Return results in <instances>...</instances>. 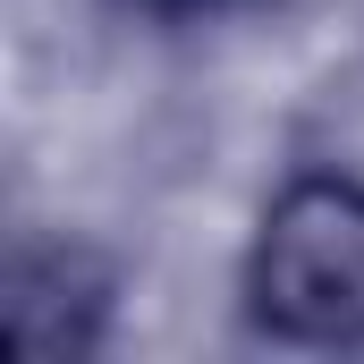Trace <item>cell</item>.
Returning <instances> with one entry per match:
<instances>
[{
    "label": "cell",
    "instance_id": "obj_1",
    "mask_svg": "<svg viewBox=\"0 0 364 364\" xmlns=\"http://www.w3.org/2000/svg\"><path fill=\"white\" fill-rule=\"evenodd\" d=\"M255 314L305 348H364V186L296 178L279 186L255 237Z\"/></svg>",
    "mask_w": 364,
    "mask_h": 364
},
{
    "label": "cell",
    "instance_id": "obj_2",
    "mask_svg": "<svg viewBox=\"0 0 364 364\" xmlns=\"http://www.w3.org/2000/svg\"><path fill=\"white\" fill-rule=\"evenodd\" d=\"M119 9L161 17V26H186V17H220V9H237V0H119Z\"/></svg>",
    "mask_w": 364,
    "mask_h": 364
}]
</instances>
